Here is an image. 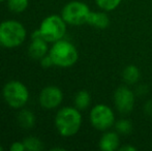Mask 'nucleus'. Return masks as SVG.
I'll return each instance as SVG.
<instances>
[{
	"instance_id": "nucleus-1",
	"label": "nucleus",
	"mask_w": 152,
	"mask_h": 151,
	"mask_svg": "<svg viewBox=\"0 0 152 151\" xmlns=\"http://www.w3.org/2000/svg\"><path fill=\"white\" fill-rule=\"evenodd\" d=\"M82 116L80 110L72 107H64L55 117V126L62 137H72L80 131Z\"/></svg>"
},
{
	"instance_id": "nucleus-19",
	"label": "nucleus",
	"mask_w": 152,
	"mask_h": 151,
	"mask_svg": "<svg viewBox=\"0 0 152 151\" xmlns=\"http://www.w3.org/2000/svg\"><path fill=\"white\" fill-rule=\"evenodd\" d=\"M115 127H116V131L121 135H128L132 131V123L126 119H121L115 122Z\"/></svg>"
},
{
	"instance_id": "nucleus-13",
	"label": "nucleus",
	"mask_w": 152,
	"mask_h": 151,
	"mask_svg": "<svg viewBox=\"0 0 152 151\" xmlns=\"http://www.w3.org/2000/svg\"><path fill=\"white\" fill-rule=\"evenodd\" d=\"M18 122L23 128H32L34 123H35V116L28 110H21L20 113L18 114Z\"/></svg>"
},
{
	"instance_id": "nucleus-21",
	"label": "nucleus",
	"mask_w": 152,
	"mask_h": 151,
	"mask_svg": "<svg viewBox=\"0 0 152 151\" xmlns=\"http://www.w3.org/2000/svg\"><path fill=\"white\" fill-rule=\"evenodd\" d=\"M10 151H24L26 150L25 148V145L23 142H15L10 145Z\"/></svg>"
},
{
	"instance_id": "nucleus-2",
	"label": "nucleus",
	"mask_w": 152,
	"mask_h": 151,
	"mask_svg": "<svg viewBox=\"0 0 152 151\" xmlns=\"http://www.w3.org/2000/svg\"><path fill=\"white\" fill-rule=\"evenodd\" d=\"M26 29L18 21L7 20L0 23V46L12 49L21 46L26 39Z\"/></svg>"
},
{
	"instance_id": "nucleus-6",
	"label": "nucleus",
	"mask_w": 152,
	"mask_h": 151,
	"mask_svg": "<svg viewBox=\"0 0 152 151\" xmlns=\"http://www.w3.org/2000/svg\"><path fill=\"white\" fill-rule=\"evenodd\" d=\"M89 12L90 9L86 3L82 1H72L62 8L61 17L66 24L78 26L87 23Z\"/></svg>"
},
{
	"instance_id": "nucleus-18",
	"label": "nucleus",
	"mask_w": 152,
	"mask_h": 151,
	"mask_svg": "<svg viewBox=\"0 0 152 151\" xmlns=\"http://www.w3.org/2000/svg\"><path fill=\"white\" fill-rule=\"evenodd\" d=\"M95 2L98 7L102 8V10L111 12L120 4L121 0H95Z\"/></svg>"
},
{
	"instance_id": "nucleus-24",
	"label": "nucleus",
	"mask_w": 152,
	"mask_h": 151,
	"mask_svg": "<svg viewBox=\"0 0 152 151\" xmlns=\"http://www.w3.org/2000/svg\"><path fill=\"white\" fill-rule=\"evenodd\" d=\"M56 150H60V151H64L65 149L64 148H59V147H55V148H52L51 151H56Z\"/></svg>"
},
{
	"instance_id": "nucleus-7",
	"label": "nucleus",
	"mask_w": 152,
	"mask_h": 151,
	"mask_svg": "<svg viewBox=\"0 0 152 151\" xmlns=\"http://www.w3.org/2000/svg\"><path fill=\"white\" fill-rule=\"evenodd\" d=\"M90 122L97 131H107L115 124V115L113 110L107 105H96L90 111Z\"/></svg>"
},
{
	"instance_id": "nucleus-9",
	"label": "nucleus",
	"mask_w": 152,
	"mask_h": 151,
	"mask_svg": "<svg viewBox=\"0 0 152 151\" xmlns=\"http://www.w3.org/2000/svg\"><path fill=\"white\" fill-rule=\"evenodd\" d=\"M62 99L63 93L56 86H47L39 93V104L45 109H55L62 103Z\"/></svg>"
},
{
	"instance_id": "nucleus-11",
	"label": "nucleus",
	"mask_w": 152,
	"mask_h": 151,
	"mask_svg": "<svg viewBox=\"0 0 152 151\" xmlns=\"http://www.w3.org/2000/svg\"><path fill=\"white\" fill-rule=\"evenodd\" d=\"M86 24L97 29H106L110 24V18L104 12H90Z\"/></svg>"
},
{
	"instance_id": "nucleus-3",
	"label": "nucleus",
	"mask_w": 152,
	"mask_h": 151,
	"mask_svg": "<svg viewBox=\"0 0 152 151\" xmlns=\"http://www.w3.org/2000/svg\"><path fill=\"white\" fill-rule=\"evenodd\" d=\"M49 55L52 58L54 65L60 67L72 66L79 59L77 48L67 40L59 39L53 44L49 51Z\"/></svg>"
},
{
	"instance_id": "nucleus-4",
	"label": "nucleus",
	"mask_w": 152,
	"mask_h": 151,
	"mask_svg": "<svg viewBox=\"0 0 152 151\" xmlns=\"http://www.w3.org/2000/svg\"><path fill=\"white\" fill-rule=\"evenodd\" d=\"M2 95L10 107L14 109H21L28 101L29 91L20 81H10L4 85Z\"/></svg>"
},
{
	"instance_id": "nucleus-15",
	"label": "nucleus",
	"mask_w": 152,
	"mask_h": 151,
	"mask_svg": "<svg viewBox=\"0 0 152 151\" xmlns=\"http://www.w3.org/2000/svg\"><path fill=\"white\" fill-rule=\"evenodd\" d=\"M91 103V96L90 93L86 90H81L77 93L76 97H75V105L76 108L79 110H85L89 107Z\"/></svg>"
},
{
	"instance_id": "nucleus-17",
	"label": "nucleus",
	"mask_w": 152,
	"mask_h": 151,
	"mask_svg": "<svg viewBox=\"0 0 152 151\" xmlns=\"http://www.w3.org/2000/svg\"><path fill=\"white\" fill-rule=\"evenodd\" d=\"M23 143L26 150L28 151H39L44 148L42 141L36 137H27L26 139H24Z\"/></svg>"
},
{
	"instance_id": "nucleus-14",
	"label": "nucleus",
	"mask_w": 152,
	"mask_h": 151,
	"mask_svg": "<svg viewBox=\"0 0 152 151\" xmlns=\"http://www.w3.org/2000/svg\"><path fill=\"white\" fill-rule=\"evenodd\" d=\"M122 78L124 82L127 84H134L138 82L140 78V71L134 65H128L122 71Z\"/></svg>"
},
{
	"instance_id": "nucleus-5",
	"label": "nucleus",
	"mask_w": 152,
	"mask_h": 151,
	"mask_svg": "<svg viewBox=\"0 0 152 151\" xmlns=\"http://www.w3.org/2000/svg\"><path fill=\"white\" fill-rule=\"evenodd\" d=\"M39 31L42 37L48 42H55L65 35L66 23L58 15H51L40 23Z\"/></svg>"
},
{
	"instance_id": "nucleus-22",
	"label": "nucleus",
	"mask_w": 152,
	"mask_h": 151,
	"mask_svg": "<svg viewBox=\"0 0 152 151\" xmlns=\"http://www.w3.org/2000/svg\"><path fill=\"white\" fill-rule=\"evenodd\" d=\"M119 150L120 151H136L137 148L134 147V146H122V147H119Z\"/></svg>"
},
{
	"instance_id": "nucleus-10",
	"label": "nucleus",
	"mask_w": 152,
	"mask_h": 151,
	"mask_svg": "<svg viewBox=\"0 0 152 151\" xmlns=\"http://www.w3.org/2000/svg\"><path fill=\"white\" fill-rule=\"evenodd\" d=\"M120 139L119 136L115 131H107L102 136L99 140V148L104 151H115L119 149Z\"/></svg>"
},
{
	"instance_id": "nucleus-26",
	"label": "nucleus",
	"mask_w": 152,
	"mask_h": 151,
	"mask_svg": "<svg viewBox=\"0 0 152 151\" xmlns=\"http://www.w3.org/2000/svg\"><path fill=\"white\" fill-rule=\"evenodd\" d=\"M3 1H5V0H0V2H3Z\"/></svg>"
},
{
	"instance_id": "nucleus-23",
	"label": "nucleus",
	"mask_w": 152,
	"mask_h": 151,
	"mask_svg": "<svg viewBox=\"0 0 152 151\" xmlns=\"http://www.w3.org/2000/svg\"><path fill=\"white\" fill-rule=\"evenodd\" d=\"M145 110H146L147 113H149L152 115V99L148 101V103L146 104V107H145Z\"/></svg>"
},
{
	"instance_id": "nucleus-20",
	"label": "nucleus",
	"mask_w": 152,
	"mask_h": 151,
	"mask_svg": "<svg viewBox=\"0 0 152 151\" xmlns=\"http://www.w3.org/2000/svg\"><path fill=\"white\" fill-rule=\"evenodd\" d=\"M40 64H42V66L45 67V69H48V67L54 65V62H53L52 58H51V56L49 55V53L47 55H45L42 58H40Z\"/></svg>"
},
{
	"instance_id": "nucleus-16",
	"label": "nucleus",
	"mask_w": 152,
	"mask_h": 151,
	"mask_svg": "<svg viewBox=\"0 0 152 151\" xmlns=\"http://www.w3.org/2000/svg\"><path fill=\"white\" fill-rule=\"evenodd\" d=\"M29 0H7V6L10 12L20 14L28 7Z\"/></svg>"
},
{
	"instance_id": "nucleus-25",
	"label": "nucleus",
	"mask_w": 152,
	"mask_h": 151,
	"mask_svg": "<svg viewBox=\"0 0 152 151\" xmlns=\"http://www.w3.org/2000/svg\"><path fill=\"white\" fill-rule=\"evenodd\" d=\"M3 150V147H2V146H0V151H2Z\"/></svg>"
},
{
	"instance_id": "nucleus-8",
	"label": "nucleus",
	"mask_w": 152,
	"mask_h": 151,
	"mask_svg": "<svg viewBox=\"0 0 152 151\" xmlns=\"http://www.w3.org/2000/svg\"><path fill=\"white\" fill-rule=\"evenodd\" d=\"M114 103L116 109L122 114L132 112L134 106V94L126 86H120L114 93Z\"/></svg>"
},
{
	"instance_id": "nucleus-12",
	"label": "nucleus",
	"mask_w": 152,
	"mask_h": 151,
	"mask_svg": "<svg viewBox=\"0 0 152 151\" xmlns=\"http://www.w3.org/2000/svg\"><path fill=\"white\" fill-rule=\"evenodd\" d=\"M48 42L44 38H38V39H32V42L28 48V52L30 57L36 60H40V58L47 55L48 53Z\"/></svg>"
}]
</instances>
